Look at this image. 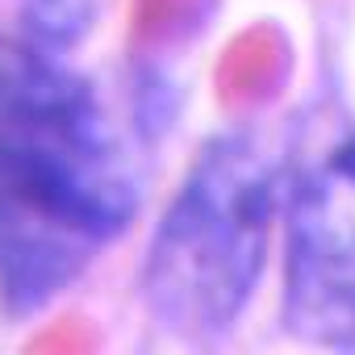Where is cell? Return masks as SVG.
Segmentation results:
<instances>
[{
    "mask_svg": "<svg viewBox=\"0 0 355 355\" xmlns=\"http://www.w3.org/2000/svg\"><path fill=\"white\" fill-rule=\"evenodd\" d=\"M134 209V171L96 88L38 42L0 59V297H59Z\"/></svg>",
    "mask_w": 355,
    "mask_h": 355,
    "instance_id": "obj_1",
    "label": "cell"
},
{
    "mask_svg": "<svg viewBox=\"0 0 355 355\" xmlns=\"http://www.w3.org/2000/svg\"><path fill=\"white\" fill-rule=\"evenodd\" d=\"M272 218V175L247 142H218L175 209L163 218L146 268V301L175 330L230 322L255 280Z\"/></svg>",
    "mask_w": 355,
    "mask_h": 355,
    "instance_id": "obj_2",
    "label": "cell"
},
{
    "mask_svg": "<svg viewBox=\"0 0 355 355\" xmlns=\"http://www.w3.org/2000/svg\"><path fill=\"white\" fill-rule=\"evenodd\" d=\"M288 322L313 338L355 334V142L326 155L288 201Z\"/></svg>",
    "mask_w": 355,
    "mask_h": 355,
    "instance_id": "obj_3",
    "label": "cell"
},
{
    "mask_svg": "<svg viewBox=\"0 0 355 355\" xmlns=\"http://www.w3.org/2000/svg\"><path fill=\"white\" fill-rule=\"evenodd\" d=\"M92 5L96 0H17V13L34 30L38 46H46V42L55 46L84 30V21L92 17Z\"/></svg>",
    "mask_w": 355,
    "mask_h": 355,
    "instance_id": "obj_4",
    "label": "cell"
}]
</instances>
